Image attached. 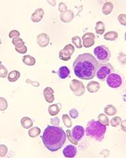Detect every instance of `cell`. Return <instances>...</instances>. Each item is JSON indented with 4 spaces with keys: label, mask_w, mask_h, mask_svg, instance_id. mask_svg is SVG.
Instances as JSON below:
<instances>
[{
    "label": "cell",
    "mask_w": 126,
    "mask_h": 158,
    "mask_svg": "<svg viewBox=\"0 0 126 158\" xmlns=\"http://www.w3.org/2000/svg\"><path fill=\"white\" fill-rule=\"evenodd\" d=\"M98 119H99V122H100L101 123L103 124V125H106V126L109 125V123H110L109 118H108V117L105 114L101 113V114L99 115L98 116Z\"/></svg>",
    "instance_id": "29"
},
{
    "label": "cell",
    "mask_w": 126,
    "mask_h": 158,
    "mask_svg": "<svg viewBox=\"0 0 126 158\" xmlns=\"http://www.w3.org/2000/svg\"><path fill=\"white\" fill-rule=\"evenodd\" d=\"M75 52V47L72 44H69L65 46L63 50H61L59 52V58L61 60L68 61L71 59V55Z\"/></svg>",
    "instance_id": "8"
},
{
    "label": "cell",
    "mask_w": 126,
    "mask_h": 158,
    "mask_svg": "<svg viewBox=\"0 0 126 158\" xmlns=\"http://www.w3.org/2000/svg\"><path fill=\"white\" fill-rule=\"evenodd\" d=\"M48 3H51L50 5H51L52 6H55L56 2H55V1H48Z\"/></svg>",
    "instance_id": "44"
},
{
    "label": "cell",
    "mask_w": 126,
    "mask_h": 158,
    "mask_svg": "<svg viewBox=\"0 0 126 158\" xmlns=\"http://www.w3.org/2000/svg\"><path fill=\"white\" fill-rule=\"evenodd\" d=\"M122 122V119L120 117H114L110 121V124L112 127H117L120 125V123Z\"/></svg>",
    "instance_id": "33"
},
{
    "label": "cell",
    "mask_w": 126,
    "mask_h": 158,
    "mask_svg": "<svg viewBox=\"0 0 126 158\" xmlns=\"http://www.w3.org/2000/svg\"><path fill=\"white\" fill-rule=\"evenodd\" d=\"M106 83L110 87L113 88V89H117L121 86L122 78L117 74L111 73L106 78Z\"/></svg>",
    "instance_id": "7"
},
{
    "label": "cell",
    "mask_w": 126,
    "mask_h": 158,
    "mask_svg": "<svg viewBox=\"0 0 126 158\" xmlns=\"http://www.w3.org/2000/svg\"><path fill=\"white\" fill-rule=\"evenodd\" d=\"M118 38V34L116 31H109L103 36V39L107 41H115Z\"/></svg>",
    "instance_id": "23"
},
{
    "label": "cell",
    "mask_w": 126,
    "mask_h": 158,
    "mask_svg": "<svg viewBox=\"0 0 126 158\" xmlns=\"http://www.w3.org/2000/svg\"><path fill=\"white\" fill-rule=\"evenodd\" d=\"M51 123L53 124V125H58L60 123V121H59V117H55V118H53V119H51L50 121Z\"/></svg>",
    "instance_id": "41"
},
{
    "label": "cell",
    "mask_w": 126,
    "mask_h": 158,
    "mask_svg": "<svg viewBox=\"0 0 126 158\" xmlns=\"http://www.w3.org/2000/svg\"><path fill=\"white\" fill-rule=\"evenodd\" d=\"M8 107V101L4 97H0V111H4Z\"/></svg>",
    "instance_id": "32"
},
{
    "label": "cell",
    "mask_w": 126,
    "mask_h": 158,
    "mask_svg": "<svg viewBox=\"0 0 126 158\" xmlns=\"http://www.w3.org/2000/svg\"><path fill=\"white\" fill-rule=\"evenodd\" d=\"M106 131V126L101 123L99 121L91 120L88 123L85 129L86 135L95 139L98 142H101L104 138V134Z\"/></svg>",
    "instance_id": "3"
},
{
    "label": "cell",
    "mask_w": 126,
    "mask_h": 158,
    "mask_svg": "<svg viewBox=\"0 0 126 158\" xmlns=\"http://www.w3.org/2000/svg\"><path fill=\"white\" fill-rule=\"evenodd\" d=\"M77 148L74 145H67L63 150V155L66 157H74L77 155Z\"/></svg>",
    "instance_id": "12"
},
{
    "label": "cell",
    "mask_w": 126,
    "mask_h": 158,
    "mask_svg": "<svg viewBox=\"0 0 126 158\" xmlns=\"http://www.w3.org/2000/svg\"><path fill=\"white\" fill-rule=\"evenodd\" d=\"M62 120L63 123H64V124L65 125L66 127H67V128H71V125H72V123H71V118H70L69 116H68V115H63Z\"/></svg>",
    "instance_id": "30"
},
{
    "label": "cell",
    "mask_w": 126,
    "mask_h": 158,
    "mask_svg": "<svg viewBox=\"0 0 126 158\" xmlns=\"http://www.w3.org/2000/svg\"><path fill=\"white\" fill-rule=\"evenodd\" d=\"M21 73L18 71H12L8 74V79L10 82H15L20 78Z\"/></svg>",
    "instance_id": "20"
},
{
    "label": "cell",
    "mask_w": 126,
    "mask_h": 158,
    "mask_svg": "<svg viewBox=\"0 0 126 158\" xmlns=\"http://www.w3.org/2000/svg\"><path fill=\"white\" fill-rule=\"evenodd\" d=\"M8 75V69L3 65L0 64V78H5Z\"/></svg>",
    "instance_id": "34"
},
{
    "label": "cell",
    "mask_w": 126,
    "mask_h": 158,
    "mask_svg": "<svg viewBox=\"0 0 126 158\" xmlns=\"http://www.w3.org/2000/svg\"><path fill=\"white\" fill-rule=\"evenodd\" d=\"M12 44L15 45V47H18V48H21V47H23V46H25L24 41L22 40V39H21V38L19 37L12 39Z\"/></svg>",
    "instance_id": "27"
},
{
    "label": "cell",
    "mask_w": 126,
    "mask_h": 158,
    "mask_svg": "<svg viewBox=\"0 0 126 158\" xmlns=\"http://www.w3.org/2000/svg\"><path fill=\"white\" fill-rule=\"evenodd\" d=\"M20 36V32L16 30L11 31L9 33V37L11 39H14V38H17Z\"/></svg>",
    "instance_id": "37"
},
{
    "label": "cell",
    "mask_w": 126,
    "mask_h": 158,
    "mask_svg": "<svg viewBox=\"0 0 126 158\" xmlns=\"http://www.w3.org/2000/svg\"><path fill=\"white\" fill-rule=\"evenodd\" d=\"M114 71L112 65L109 62L105 63H99L96 71V76L101 81H104L108 75L111 74Z\"/></svg>",
    "instance_id": "5"
},
{
    "label": "cell",
    "mask_w": 126,
    "mask_h": 158,
    "mask_svg": "<svg viewBox=\"0 0 126 158\" xmlns=\"http://www.w3.org/2000/svg\"><path fill=\"white\" fill-rule=\"evenodd\" d=\"M26 83H30V84H32V86H35V87H39V86H40V83H39V82L32 81L29 80V79H27V80H26Z\"/></svg>",
    "instance_id": "42"
},
{
    "label": "cell",
    "mask_w": 126,
    "mask_h": 158,
    "mask_svg": "<svg viewBox=\"0 0 126 158\" xmlns=\"http://www.w3.org/2000/svg\"><path fill=\"white\" fill-rule=\"evenodd\" d=\"M43 95H44V97L45 99L46 102L48 103L53 102V101L55 100V97H54V91L50 87H47L44 89V91H43Z\"/></svg>",
    "instance_id": "15"
},
{
    "label": "cell",
    "mask_w": 126,
    "mask_h": 158,
    "mask_svg": "<svg viewBox=\"0 0 126 158\" xmlns=\"http://www.w3.org/2000/svg\"><path fill=\"white\" fill-rule=\"evenodd\" d=\"M99 62L94 56L90 53H83L77 57L73 63L75 75L80 79L90 80L94 78Z\"/></svg>",
    "instance_id": "1"
},
{
    "label": "cell",
    "mask_w": 126,
    "mask_h": 158,
    "mask_svg": "<svg viewBox=\"0 0 126 158\" xmlns=\"http://www.w3.org/2000/svg\"><path fill=\"white\" fill-rule=\"evenodd\" d=\"M94 55L97 58L99 62H108L111 57V52L107 47L104 45H101L99 47H96L93 50Z\"/></svg>",
    "instance_id": "4"
},
{
    "label": "cell",
    "mask_w": 126,
    "mask_h": 158,
    "mask_svg": "<svg viewBox=\"0 0 126 158\" xmlns=\"http://www.w3.org/2000/svg\"><path fill=\"white\" fill-rule=\"evenodd\" d=\"M15 50H16V52H18L20 54H25V53L27 52V47L26 46H23L21 48H18V47H15Z\"/></svg>",
    "instance_id": "40"
},
{
    "label": "cell",
    "mask_w": 126,
    "mask_h": 158,
    "mask_svg": "<svg viewBox=\"0 0 126 158\" xmlns=\"http://www.w3.org/2000/svg\"><path fill=\"white\" fill-rule=\"evenodd\" d=\"M41 133V130H40V128L38 127H33V128H31L29 131L28 134H29V136L32 138H35V137L38 136Z\"/></svg>",
    "instance_id": "26"
},
{
    "label": "cell",
    "mask_w": 126,
    "mask_h": 158,
    "mask_svg": "<svg viewBox=\"0 0 126 158\" xmlns=\"http://www.w3.org/2000/svg\"><path fill=\"white\" fill-rule=\"evenodd\" d=\"M74 17V12L71 10V9H66V11H64V12L61 14L60 15V19H61V21L63 23H70V22L73 20Z\"/></svg>",
    "instance_id": "13"
},
{
    "label": "cell",
    "mask_w": 126,
    "mask_h": 158,
    "mask_svg": "<svg viewBox=\"0 0 126 158\" xmlns=\"http://www.w3.org/2000/svg\"><path fill=\"white\" fill-rule=\"evenodd\" d=\"M21 124L23 126V128L26 129H29L33 125V121L29 117H23L21 121Z\"/></svg>",
    "instance_id": "21"
},
{
    "label": "cell",
    "mask_w": 126,
    "mask_h": 158,
    "mask_svg": "<svg viewBox=\"0 0 126 158\" xmlns=\"http://www.w3.org/2000/svg\"><path fill=\"white\" fill-rule=\"evenodd\" d=\"M44 10L42 8H38L31 16V20L34 23H39L42 20L44 16Z\"/></svg>",
    "instance_id": "14"
},
{
    "label": "cell",
    "mask_w": 126,
    "mask_h": 158,
    "mask_svg": "<svg viewBox=\"0 0 126 158\" xmlns=\"http://www.w3.org/2000/svg\"><path fill=\"white\" fill-rule=\"evenodd\" d=\"M0 44H2V41H1V39H0Z\"/></svg>",
    "instance_id": "45"
},
{
    "label": "cell",
    "mask_w": 126,
    "mask_h": 158,
    "mask_svg": "<svg viewBox=\"0 0 126 158\" xmlns=\"http://www.w3.org/2000/svg\"><path fill=\"white\" fill-rule=\"evenodd\" d=\"M37 42L40 47H46L50 43V38L46 33H42L37 36Z\"/></svg>",
    "instance_id": "11"
},
{
    "label": "cell",
    "mask_w": 126,
    "mask_h": 158,
    "mask_svg": "<svg viewBox=\"0 0 126 158\" xmlns=\"http://www.w3.org/2000/svg\"><path fill=\"white\" fill-rule=\"evenodd\" d=\"M69 115L71 116V118L75 119V118H77L79 116V113H78V111L76 109H71L69 111Z\"/></svg>",
    "instance_id": "38"
},
{
    "label": "cell",
    "mask_w": 126,
    "mask_h": 158,
    "mask_svg": "<svg viewBox=\"0 0 126 158\" xmlns=\"http://www.w3.org/2000/svg\"><path fill=\"white\" fill-rule=\"evenodd\" d=\"M87 89L90 93H96L100 89V84L99 82L91 81L87 84Z\"/></svg>",
    "instance_id": "16"
},
{
    "label": "cell",
    "mask_w": 126,
    "mask_h": 158,
    "mask_svg": "<svg viewBox=\"0 0 126 158\" xmlns=\"http://www.w3.org/2000/svg\"><path fill=\"white\" fill-rule=\"evenodd\" d=\"M23 62L24 64H26V65H29V66H33L36 64V60L34 57L30 55H25L23 57Z\"/></svg>",
    "instance_id": "22"
},
{
    "label": "cell",
    "mask_w": 126,
    "mask_h": 158,
    "mask_svg": "<svg viewBox=\"0 0 126 158\" xmlns=\"http://www.w3.org/2000/svg\"><path fill=\"white\" fill-rule=\"evenodd\" d=\"M118 20L120 24L123 26H126V15L125 14H120L118 16Z\"/></svg>",
    "instance_id": "36"
},
{
    "label": "cell",
    "mask_w": 126,
    "mask_h": 158,
    "mask_svg": "<svg viewBox=\"0 0 126 158\" xmlns=\"http://www.w3.org/2000/svg\"><path fill=\"white\" fill-rule=\"evenodd\" d=\"M66 138H68V141H69L71 143H72L73 144H75V145L78 144V141L75 140V139H74L73 136H72V135H71V131H70V130L68 129L66 131Z\"/></svg>",
    "instance_id": "31"
},
{
    "label": "cell",
    "mask_w": 126,
    "mask_h": 158,
    "mask_svg": "<svg viewBox=\"0 0 126 158\" xmlns=\"http://www.w3.org/2000/svg\"><path fill=\"white\" fill-rule=\"evenodd\" d=\"M125 123H126V121H123V122L120 123L122 125V129L123 130V131H125Z\"/></svg>",
    "instance_id": "43"
},
{
    "label": "cell",
    "mask_w": 126,
    "mask_h": 158,
    "mask_svg": "<svg viewBox=\"0 0 126 158\" xmlns=\"http://www.w3.org/2000/svg\"><path fill=\"white\" fill-rule=\"evenodd\" d=\"M8 149L6 145H0V157H4L6 156V155L8 154Z\"/></svg>",
    "instance_id": "35"
},
{
    "label": "cell",
    "mask_w": 126,
    "mask_h": 158,
    "mask_svg": "<svg viewBox=\"0 0 126 158\" xmlns=\"http://www.w3.org/2000/svg\"><path fill=\"white\" fill-rule=\"evenodd\" d=\"M96 32L98 34L102 35L105 32V25L103 22L99 21L96 24Z\"/></svg>",
    "instance_id": "25"
},
{
    "label": "cell",
    "mask_w": 126,
    "mask_h": 158,
    "mask_svg": "<svg viewBox=\"0 0 126 158\" xmlns=\"http://www.w3.org/2000/svg\"><path fill=\"white\" fill-rule=\"evenodd\" d=\"M70 89L74 93V94L77 96H80L85 94V87L82 81H80L73 79L70 83Z\"/></svg>",
    "instance_id": "6"
},
{
    "label": "cell",
    "mask_w": 126,
    "mask_h": 158,
    "mask_svg": "<svg viewBox=\"0 0 126 158\" xmlns=\"http://www.w3.org/2000/svg\"><path fill=\"white\" fill-rule=\"evenodd\" d=\"M113 8H114V5H113V4L112 2H106L105 4H103V7H102V12L105 15H110L112 12Z\"/></svg>",
    "instance_id": "19"
},
{
    "label": "cell",
    "mask_w": 126,
    "mask_h": 158,
    "mask_svg": "<svg viewBox=\"0 0 126 158\" xmlns=\"http://www.w3.org/2000/svg\"><path fill=\"white\" fill-rule=\"evenodd\" d=\"M66 5L65 3H64V2H61V3L59 4V6H58V10H59V12H61V13H62V12H64V11H66Z\"/></svg>",
    "instance_id": "39"
},
{
    "label": "cell",
    "mask_w": 126,
    "mask_h": 158,
    "mask_svg": "<svg viewBox=\"0 0 126 158\" xmlns=\"http://www.w3.org/2000/svg\"><path fill=\"white\" fill-rule=\"evenodd\" d=\"M104 113L109 116H113L117 113V109L114 105L108 104L104 107Z\"/></svg>",
    "instance_id": "24"
},
{
    "label": "cell",
    "mask_w": 126,
    "mask_h": 158,
    "mask_svg": "<svg viewBox=\"0 0 126 158\" xmlns=\"http://www.w3.org/2000/svg\"><path fill=\"white\" fill-rule=\"evenodd\" d=\"M82 43L84 47L89 48L95 44V36L93 33H86L82 36Z\"/></svg>",
    "instance_id": "9"
},
{
    "label": "cell",
    "mask_w": 126,
    "mask_h": 158,
    "mask_svg": "<svg viewBox=\"0 0 126 158\" xmlns=\"http://www.w3.org/2000/svg\"><path fill=\"white\" fill-rule=\"evenodd\" d=\"M71 135L73 136L74 139L77 141H80L82 139V137L84 136V134H85V130L84 128L81 125H76L74 127L72 131H71Z\"/></svg>",
    "instance_id": "10"
},
{
    "label": "cell",
    "mask_w": 126,
    "mask_h": 158,
    "mask_svg": "<svg viewBox=\"0 0 126 158\" xmlns=\"http://www.w3.org/2000/svg\"><path fill=\"white\" fill-rule=\"evenodd\" d=\"M61 110V104H51L48 107V113L51 116H55Z\"/></svg>",
    "instance_id": "17"
},
{
    "label": "cell",
    "mask_w": 126,
    "mask_h": 158,
    "mask_svg": "<svg viewBox=\"0 0 126 158\" xmlns=\"http://www.w3.org/2000/svg\"><path fill=\"white\" fill-rule=\"evenodd\" d=\"M57 74H58L59 78H61V79H65L69 75L70 71L66 66H62L59 68L58 72H57Z\"/></svg>",
    "instance_id": "18"
},
{
    "label": "cell",
    "mask_w": 126,
    "mask_h": 158,
    "mask_svg": "<svg viewBox=\"0 0 126 158\" xmlns=\"http://www.w3.org/2000/svg\"><path fill=\"white\" fill-rule=\"evenodd\" d=\"M41 138L45 146L48 150L50 152H55L64 146L66 136L61 127L47 125Z\"/></svg>",
    "instance_id": "2"
},
{
    "label": "cell",
    "mask_w": 126,
    "mask_h": 158,
    "mask_svg": "<svg viewBox=\"0 0 126 158\" xmlns=\"http://www.w3.org/2000/svg\"><path fill=\"white\" fill-rule=\"evenodd\" d=\"M71 41L73 43V44H75V47L78 49H81L82 47V39H81L79 36H74L72 39H71Z\"/></svg>",
    "instance_id": "28"
}]
</instances>
